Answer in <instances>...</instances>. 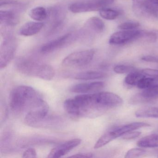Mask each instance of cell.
<instances>
[{"instance_id":"obj_27","label":"cell","mask_w":158,"mask_h":158,"mask_svg":"<svg viewBox=\"0 0 158 158\" xmlns=\"http://www.w3.org/2000/svg\"><path fill=\"white\" fill-rule=\"evenodd\" d=\"M154 79L152 77H144L141 78L138 83L137 86L139 88L145 89L152 86L154 82Z\"/></svg>"},{"instance_id":"obj_38","label":"cell","mask_w":158,"mask_h":158,"mask_svg":"<svg viewBox=\"0 0 158 158\" xmlns=\"http://www.w3.org/2000/svg\"><path fill=\"white\" fill-rule=\"evenodd\" d=\"M155 34H156V36H157V39L158 40V30H154Z\"/></svg>"},{"instance_id":"obj_3","label":"cell","mask_w":158,"mask_h":158,"mask_svg":"<svg viewBox=\"0 0 158 158\" xmlns=\"http://www.w3.org/2000/svg\"><path fill=\"white\" fill-rule=\"evenodd\" d=\"M16 66L21 73L43 80H52L55 75L54 69L51 65L29 59H20Z\"/></svg>"},{"instance_id":"obj_4","label":"cell","mask_w":158,"mask_h":158,"mask_svg":"<svg viewBox=\"0 0 158 158\" xmlns=\"http://www.w3.org/2000/svg\"><path fill=\"white\" fill-rule=\"evenodd\" d=\"M17 47V41L15 37L7 35L0 48V68H5L13 59Z\"/></svg>"},{"instance_id":"obj_32","label":"cell","mask_w":158,"mask_h":158,"mask_svg":"<svg viewBox=\"0 0 158 158\" xmlns=\"http://www.w3.org/2000/svg\"><path fill=\"white\" fill-rule=\"evenodd\" d=\"M23 158H36L37 153L35 149L33 148H29L23 153Z\"/></svg>"},{"instance_id":"obj_35","label":"cell","mask_w":158,"mask_h":158,"mask_svg":"<svg viewBox=\"0 0 158 158\" xmlns=\"http://www.w3.org/2000/svg\"><path fill=\"white\" fill-rule=\"evenodd\" d=\"M141 60L148 62L156 63H158V58L154 57V56L147 55V56H143L141 58Z\"/></svg>"},{"instance_id":"obj_33","label":"cell","mask_w":158,"mask_h":158,"mask_svg":"<svg viewBox=\"0 0 158 158\" xmlns=\"http://www.w3.org/2000/svg\"><path fill=\"white\" fill-rule=\"evenodd\" d=\"M19 3L18 0H0V7L7 5H17Z\"/></svg>"},{"instance_id":"obj_22","label":"cell","mask_w":158,"mask_h":158,"mask_svg":"<svg viewBox=\"0 0 158 158\" xmlns=\"http://www.w3.org/2000/svg\"><path fill=\"white\" fill-rule=\"evenodd\" d=\"M138 40H141L149 43H154L157 41V36L154 30L151 31L148 30H139Z\"/></svg>"},{"instance_id":"obj_20","label":"cell","mask_w":158,"mask_h":158,"mask_svg":"<svg viewBox=\"0 0 158 158\" xmlns=\"http://www.w3.org/2000/svg\"><path fill=\"white\" fill-rule=\"evenodd\" d=\"M29 15L37 22H41L47 19L48 14L46 9L43 7H37L31 10Z\"/></svg>"},{"instance_id":"obj_28","label":"cell","mask_w":158,"mask_h":158,"mask_svg":"<svg viewBox=\"0 0 158 158\" xmlns=\"http://www.w3.org/2000/svg\"><path fill=\"white\" fill-rule=\"evenodd\" d=\"M139 23L136 22H128L119 25L118 28L121 30H133L139 26Z\"/></svg>"},{"instance_id":"obj_15","label":"cell","mask_w":158,"mask_h":158,"mask_svg":"<svg viewBox=\"0 0 158 158\" xmlns=\"http://www.w3.org/2000/svg\"><path fill=\"white\" fill-rule=\"evenodd\" d=\"M150 126V125L147 123H142V122H135V123H131L126 125L123 126L122 127L114 130V134L116 136V138L123 135L125 133L133 130H136L138 128L141 127H148Z\"/></svg>"},{"instance_id":"obj_1","label":"cell","mask_w":158,"mask_h":158,"mask_svg":"<svg viewBox=\"0 0 158 158\" xmlns=\"http://www.w3.org/2000/svg\"><path fill=\"white\" fill-rule=\"evenodd\" d=\"M64 106L66 112L73 118L92 116L108 110L102 92L78 95L66 100Z\"/></svg>"},{"instance_id":"obj_37","label":"cell","mask_w":158,"mask_h":158,"mask_svg":"<svg viewBox=\"0 0 158 158\" xmlns=\"http://www.w3.org/2000/svg\"><path fill=\"white\" fill-rule=\"evenodd\" d=\"M149 1L155 5H157L158 4V0H149Z\"/></svg>"},{"instance_id":"obj_12","label":"cell","mask_w":158,"mask_h":158,"mask_svg":"<svg viewBox=\"0 0 158 158\" xmlns=\"http://www.w3.org/2000/svg\"><path fill=\"white\" fill-rule=\"evenodd\" d=\"M71 37L72 34H66L51 40L42 46L40 48V52L43 53H50L60 48L69 42Z\"/></svg>"},{"instance_id":"obj_23","label":"cell","mask_w":158,"mask_h":158,"mask_svg":"<svg viewBox=\"0 0 158 158\" xmlns=\"http://www.w3.org/2000/svg\"><path fill=\"white\" fill-rule=\"evenodd\" d=\"M144 77L145 76L141 73L130 72L125 78V82L129 85H137L139 80Z\"/></svg>"},{"instance_id":"obj_10","label":"cell","mask_w":158,"mask_h":158,"mask_svg":"<svg viewBox=\"0 0 158 158\" xmlns=\"http://www.w3.org/2000/svg\"><path fill=\"white\" fill-rule=\"evenodd\" d=\"M81 139H74L66 141L58 147L53 148L48 155V158H60L70 152L72 150L80 145Z\"/></svg>"},{"instance_id":"obj_39","label":"cell","mask_w":158,"mask_h":158,"mask_svg":"<svg viewBox=\"0 0 158 158\" xmlns=\"http://www.w3.org/2000/svg\"><path fill=\"white\" fill-rule=\"evenodd\" d=\"M157 6H158V4H157Z\"/></svg>"},{"instance_id":"obj_7","label":"cell","mask_w":158,"mask_h":158,"mask_svg":"<svg viewBox=\"0 0 158 158\" xmlns=\"http://www.w3.org/2000/svg\"><path fill=\"white\" fill-rule=\"evenodd\" d=\"M48 105L46 102L39 109L26 114L25 123L30 126H39L48 119Z\"/></svg>"},{"instance_id":"obj_2","label":"cell","mask_w":158,"mask_h":158,"mask_svg":"<svg viewBox=\"0 0 158 158\" xmlns=\"http://www.w3.org/2000/svg\"><path fill=\"white\" fill-rule=\"evenodd\" d=\"M46 102L36 90L27 86L16 87L10 95V106L16 113L27 114L40 108Z\"/></svg>"},{"instance_id":"obj_16","label":"cell","mask_w":158,"mask_h":158,"mask_svg":"<svg viewBox=\"0 0 158 158\" xmlns=\"http://www.w3.org/2000/svg\"><path fill=\"white\" fill-rule=\"evenodd\" d=\"M85 27L91 32L101 33L104 30L105 25L103 21L98 17H92L86 22Z\"/></svg>"},{"instance_id":"obj_19","label":"cell","mask_w":158,"mask_h":158,"mask_svg":"<svg viewBox=\"0 0 158 158\" xmlns=\"http://www.w3.org/2000/svg\"><path fill=\"white\" fill-rule=\"evenodd\" d=\"M105 76L103 73L96 71H87L77 74L74 78L77 80H91L101 79Z\"/></svg>"},{"instance_id":"obj_31","label":"cell","mask_w":158,"mask_h":158,"mask_svg":"<svg viewBox=\"0 0 158 158\" xmlns=\"http://www.w3.org/2000/svg\"><path fill=\"white\" fill-rule=\"evenodd\" d=\"M142 73L143 74L158 79V70L147 68L142 70Z\"/></svg>"},{"instance_id":"obj_34","label":"cell","mask_w":158,"mask_h":158,"mask_svg":"<svg viewBox=\"0 0 158 158\" xmlns=\"http://www.w3.org/2000/svg\"><path fill=\"white\" fill-rule=\"evenodd\" d=\"M93 154L91 152H82V153H77L75 155L70 156V158H88L93 157Z\"/></svg>"},{"instance_id":"obj_14","label":"cell","mask_w":158,"mask_h":158,"mask_svg":"<svg viewBox=\"0 0 158 158\" xmlns=\"http://www.w3.org/2000/svg\"><path fill=\"white\" fill-rule=\"evenodd\" d=\"M18 15L14 11L1 10L0 11V23L1 24L13 26L18 23Z\"/></svg>"},{"instance_id":"obj_5","label":"cell","mask_w":158,"mask_h":158,"mask_svg":"<svg viewBox=\"0 0 158 158\" xmlns=\"http://www.w3.org/2000/svg\"><path fill=\"white\" fill-rule=\"evenodd\" d=\"M95 51L93 49L86 50L73 52L63 60L64 66L79 67L87 65L93 60Z\"/></svg>"},{"instance_id":"obj_17","label":"cell","mask_w":158,"mask_h":158,"mask_svg":"<svg viewBox=\"0 0 158 158\" xmlns=\"http://www.w3.org/2000/svg\"><path fill=\"white\" fill-rule=\"evenodd\" d=\"M137 145L142 148L158 147V134H152L144 137L138 141Z\"/></svg>"},{"instance_id":"obj_6","label":"cell","mask_w":158,"mask_h":158,"mask_svg":"<svg viewBox=\"0 0 158 158\" xmlns=\"http://www.w3.org/2000/svg\"><path fill=\"white\" fill-rule=\"evenodd\" d=\"M106 6L101 0H88L77 2L69 5L68 9L73 13L100 11Z\"/></svg>"},{"instance_id":"obj_24","label":"cell","mask_w":158,"mask_h":158,"mask_svg":"<svg viewBox=\"0 0 158 158\" xmlns=\"http://www.w3.org/2000/svg\"><path fill=\"white\" fill-rule=\"evenodd\" d=\"M99 14L102 18L107 20H114L120 15V13L117 11L110 9H106L105 8L100 10L99 11Z\"/></svg>"},{"instance_id":"obj_21","label":"cell","mask_w":158,"mask_h":158,"mask_svg":"<svg viewBox=\"0 0 158 158\" xmlns=\"http://www.w3.org/2000/svg\"><path fill=\"white\" fill-rule=\"evenodd\" d=\"M116 138L114 131L106 132L98 139L94 146V148L98 149L102 148Z\"/></svg>"},{"instance_id":"obj_30","label":"cell","mask_w":158,"mask_h":158,"mask_svg":"<svg viewBox=\"0 0 158 158\" xmlns=\"http://www.w3.org/2000/svg\"><path fill=\"white\" fill-rule=\"evenodd\" d=\"M141 133L140 132H127L123 135V139H134L138 137L139 136L141 135Z\"/></svg>"},{"instance_id":"obj_36","label":"cell","mask_w":158,"mask_h":158,"mask_svg":"<svg viewBox=\"0 0 158 158\" xmlns=\"http://www.w3.org/2000/svg\"><path fill=\"white\" fill-rule=\"evenodd\" d=\"M101 1L106 7L108 5L112 4L114 2V0H101Z\"/></svg>"},{"instance_id":"obj_29","label":"cell","mask_w":158,"mask_h":158,"mask_svg":"<svg viewBox=\"0 0 158 158\" xmlns=\"http://www.w3.org/2000/svg\"><path fill=\"white\" fill-rule=\"evenodd\" d=\"M135 70V68L131 66L125 65H118L114 68V71L116 73L124 74L130 73Z\"/></svg>"},{"instance_id":"obj_11","label":"cell","mask_w":158,"mask_h":158,"mask_svg":"<svg viewBox=\"0 0 158 158\" xmlns=\"http://www.w3.org/2000/svg\"><path fill=\"white\" fill-rule=\"evenodd\" d=\"M104 86V83L101 81L81 83L73 86L70 91L78 93H93L100 91Z\"/></svg>"},{"instance_id":"obj_13","label":"cell","mask_w":158,"mask_h":158,"mask_svg":"<svg viewBox=\"0 0 158 158\" xmlns=\"http://www.w3.org/2000/svg\"><path fill=\"white\" fill-rule=\"evenodd\" d=\"M44 26V24L40 22H28L21 27L19 34L24 36H31L40 32Z\"/></svg>"},{"instance_id":"obj_9","label":"cell","mask_w":158,"mask_h":158,"mask_svg":"<svg viewBox=\"0 0 158 158\" xmlns=\"http://www.w3.org/2000/svg\"><path fill=\"white\" fill-rule=\"evenodd\" d=\"M133 10L136 14L139 16L156 17V9L149 0H132Z\"/></svg>"},{"instance_id":"obj_18","label":"cell","mask_w":158,"mask_h":158,"mask_svg":"<svg viewBox=\"0 0 158 158\" xmlns=\"http://www.w3.org/2000/svg\"><path fill=\"white\" fill-rule=\"evenodd\" d=\"M139 118H158V107H147L141 108L135 113Z\"/></svg>"},{"instance_id":"obj_25","label":"cell","mask_w":158,"mask_h":158,"mask_svg":"<svg viewBox=\"0 0 158 158\" xmlns=\"http://www.w3.org/2000/svg\"><path fill=\"white\" fill-rule=\"evenodd\" d=\"M141 96L146 99L153 98L158 97V85H152L145 89L141 93Z\"/></svg>"},{"instance_id":"obj_26","label":"cell","mask_w":158,"mask_h":158,"mask_svg":"<svg viewBox=\"0 0 158 158\" xmlns=\"http://www.w3.org/2000/svg\"><path fill=\"white\" fill-rule=\"evenodd\" d=\"M146 153V151L141 148H134L128 150L126 154L125 158H133L140 157Z\"/></svg>"},{"instance_id":"obj_8","label":"cell","mask_w":158,"mask_h":158,"mask_svg":"<svg viewBox=\"0 0 158 158\" xmlns=\"http://www.w3.org/2000/svg\"><path fill=\"white\" fill-rule=\"evenodd\" d=\"M139 30H123L112 34L109 43L111 45H123L137 40Z\"/></svg>"}]
</instances>
